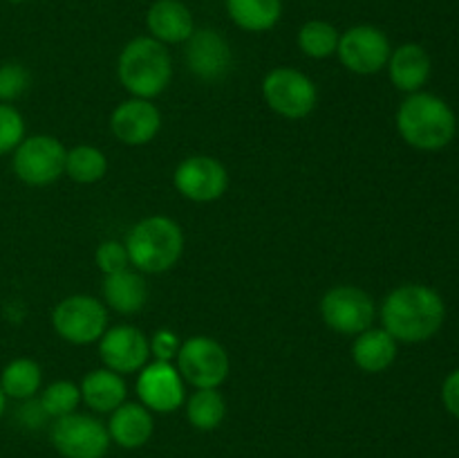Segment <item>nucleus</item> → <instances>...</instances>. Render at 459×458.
<instances>
[{"mask_svg": "<svg viewBox=\"0 0 459 458\" xmlns=\"http://www.w3.org/2000/svg\"><path fill=\"white\" fill-rule=\"evenodd\" d=\"M444 317H446V305L442 296L433 287L421 283L394 287L381 305L384 328L394 339L406 344L430 339L442 328Z\"/></svg>", "mask_w": 459, "mask_h": 458, "instance_id": "1", "label": "nucleus"}, {"mask_svg": "<svg viewBox=\"0 0 459 458\" xmlns=\"http://www.w3.org/2000/svg\"><path fill=\"white\" fill-rule=\"evenodd\" d=\"M399 135L420 151H439L455 137L457 119L444 99L430 92H412L397 110Z\"/></svg>", "mask_w": 459, "mask_h": 458, "instance_id": "2", "label": "nucleus"}, {"mask_svg": "<svg viewBox=\"0 0 459 458\" xmlns=\"http://www.w3.org/2000/svg\"><path fill=\"white\" fill-rule=\"evenodd\" d=\"M117 75L121 85L139 99H152L166 90L173 76V61L164 43L152 36H137L119 54Z\"/></svg>", "mask_w": 459, "mask_h": 458, "instance_id": "3", "label": "nucleus"}, {"mask_svg": "<svg viewBox=\"0 0 459 458\" xmlns=\"http://www.w3.org/2000/svg\"><path fill=\"white\" fill-rule=\"evenodd\" d=\"M128 259L139 272L160 274L173 268L184 251V233L175 220L151 216L130 229L126 238Z\"/></svg>", "mask_w": 459, "mask_h": 458, "instance_id": "4", "label": "nucleus"}, {"mask_svg": "<svg viewBox=\"0 0 459 458\" xmlns=\"http://www.w3.org/2000/svg\"><path fill=\"white\" fill-rule=\"evenodd\" d=\"M67 151L52 135H31L13 151V173L31 187L52 184L65 173Z\"/></svg>", "mask_w": 459, "mask_h": 458, "instance_id": "5", "label": "nucleus"}, {"mask_svg": "<svg viewBox=\"0 0 459 458\" xmlns=\"http://www.w3.org/2000/svg\"><path fill=\"white\" fill-rule=\"evenodd\" d=\"M263 94L269 108L287 119H303L318 101L314 81L296 67H273L264 76Z\"/></svg>", "mask_w": 459, "mask_h": 458, "instance_id": "6", "label": "nucleus"}, {"mask_svg": "<svg viewBox=\"0 0 459 458\" xmlns=\"http://www.w3.org/2000/svg\"><path fill=\"white\" fill-rule=\"evenodd\" d=\"M178 371L197 389H218L229 375V355L211 337H191L178 350Z\"/></svg>", "mask_w": 459, "mask_h": 458, "instance_id": "7", "label": "nucleus"}, {"mask_svg": "<svg viewBox=\"0 0 459 458\" xmlns=\"http://www.w3.org/2000/svg\"><path fill=\"white\" fill-rule=\"evenodd\" d=\"M52 326L70 344H92L106 332L108 313L94 296L74 295L63 299L52 313Z\"/></svg>", "mask_w": 459, "mask_h": 458, "instance_id": "8", "label": "nucleus"}, {"mask_svg": "<svg viewBox=\"0 0 459 458\" xmlns=\"http://www.w3.org/2000/svg\"><path fill=\"white\" fill-rule=\"evenodd\" d=\"M52 443L65 458H101L110 445V434L97 418L67 413L54 422Z\"/></svg>", "mask_w": 459, "mask_h": 458, "instance_id": "9", "label": "nucleus"}, {"mask_svg": "<svg viewBox=\"0 0 459 458\" xmlns=\"http://www.w3.org/2000/svg\"><path fill=\"white\" fill-rule=\"evenodd\" d=\"M323 321L343 335H359L372 328L375 301L366 290L354 286H336L321 299Z\"/></svg>", "mask_w": 459, "mask_h": 458, "instance_id": "10", "label": "nucleus"}, {"mask_svg": "<svg viewBox=\"0 0 459 458\" xmlns=\"http://www.w3.org/2000/svg\"><path fill=\"white\" fill-rule=\"evenodd\" d=\"M390 40L385 31L375 25H354L339 36L341 63L354 75H377L388 66Z\"/></svg>", "mask_w": 459, "mask_h": 458, "instance_id": "11", "label": "nucleus"}, {"mask_svg": "<svg viewBox=\"0 0 459 458\" xmlns=\"http://www.w3.org/2000/svg\"><path fill=\"white\" fill-rule=\"evenodd\" d=\"M229 173L222 162L209 155L186 157L175 169V187L193 202H213L227 191Z\"/></svg>", "mask_w": 459, "mask_h": 458, "instance_id": "12", "label": "nucleus"}, {"mask_svg": "<svg viewBox=\"0 0 459 458\" xmlns=\"http://www.w3.org/2000/svg\"><path fill=\"white\" fill-rule=\"evenodd\" d=\"M99 355H101L106 368L115 373H134L146 366L151 344L146 335L134 326H117L103 332L99 341Z\"/></svg>", "mask_w": 459, "mask_h": 458, "instance_id": "13", "label": "nucleus"}, {"mask_svg": "<svg viewBox=\"0 0 459 458\" xmlns=\"http://www.w3.org/2000/svg\"><path fill=\"white\" fill-rule=\"evenodd\" d=\"M137 395L146 409L157 413H170L184 402V382L178 368L170 362L157 359L143 366L137 380Z\"/></svg>", "mask_w": 459, "mask_h": 458, "instance_id": "14", "label": "nucleus"}, {"mask_svg": "<svg viewBox=\"0 0 459 458\" xmlns=\"http://www.w3.org/2000/svg\"><path fill=\"white\" fill-rule=\"evenodd\" d=\"M161 115L148 99H128L119 103L110 117V128L119 142L128 146H143L160 133Z\"/></svg>", "mask_w": 459, "mask_h": 458, "instance_id": "15", "label": "nucleus"}, {"mask_svg": "<svg viewBox=\"0 0 459 458\" xmlns=\"http://www.w3.org/2000/svg\"><path fill=\"white\" fill-rule=\"evenodd\" d=\"M186 66L204 81H215L231 70L233 54L227 39L215 30H195L186 40Z\"/></svg>", "mask_w": 459, "mask_h": 458, "instance_id": "16", "label": "nucleus"}, {"mask_svg": "<svg viewBox=\"0 0 459 458\" xmlns=\"http://www.w3.org/2000/svg\"><path fill=\"white\" fill-rule=\"evenodd\" d=\"M146 27L155 40L164 45L186 43L195 31L193 13L182 0H155L148 7Z\"/></svg>", "mask_w": 459, "mask_h": 458, "instance_id": "17", "label": "nucleus"}, {"mask_svg": "<svg viewBox=\"0 0 459 458\" xmlns=\"http://www.w3.org/2000/svg\"><path fill=\"white\" fill-rule=\"evenodd\" d=\"M390 81L403 92H420L430 76V57L420 43H403L390 52Z\"/></svg>", "mask_w": 459, "mask_h": 458, "instance_id": "18", "label": "nucleus"}, {"mask_svg": "<svg viewBox=\"0 0 459 458\" xmlns=\"http://www.w3.org/2000/svg\"><path fill=\"white\" fill-rule=\"evenodd\" d=\"M152 416L143 404L124 402L112 411L108 422V434L117 445L126 449H137L152 436Z\"/></svg>", "mask_w": 459, "mask_h": 458, "instance_id": "19", "label": "nucleus"}, {"mask_svg": "<svg viewBox=\"0 0 459 458\" xmlns=\"http://www.w3.org/2000/svg\"><path fill=\"white\" fill-rule=\"evenodd\" d=\"M352 357L361 371L381 373L397 357V339L385 328H368L354 339Z\"/></svg>", "mask_w": 459, "mask_h": 458, "instance_id": "20", "label": "nucleus"}, {"mask_svg": "<svg viewBox=\"0 0 459 458\" xmlns=\"http://www.w3.org/2000/svg\"><path fill=\"white\" fill-rule=\"evenodd\" d=\"M81 400H85L90 409L99 413H110L121 407L126 400V382L121 380L119 373L110 368H97L88 373L81 382Z\"/></svg>", "mask_w": 459, "mask_h": 458, "instance_id": "21", "label": "nucleus"}, {"mask_svg": "<svg viewBox=\"0 0 459 458\" xmlns=\"http://www.w3.org/2000/svg\"><path fill=\"white\" fill-rule=\"evenodd\" d=\"M101 290L106 304L121 314L139 313L148 299L146 281L137 272H130L128 268L115 274H106Z\"/></svg>", "mask_w": 459, "mask_h": 458, "instance_id": "22", "label": "nucleus"}, {"mask_svg": "<svg viewBox=\"0 0 459 458\" xmlns=\"http://www.w3.org/2000/svg\"><path fill=\"white\" fill-rule=\"evenodd\" d=\"M227 13L240 30L269 31L282 16V0H227Z\"/></svg>", "mask_w": 459, "mask_h": 458, "instance_id": "23", "label": "nucleus"}, {"mask_svg": "<svg viewBox=\"0 0 459 458\" xmlns=\"http://www.w3.org/2000/svg\"><path fill=\"white\" fill-rule=\"evenodd\" d=\"M40 382H43V371L34 359L27 357L12 359L0 373V389L13 400L34 398L36 391L40 389Z\"/></svg>", "mask_w": 459, "mask_h": 458, "instance_id": "24", "label": "nucleus"}, {"mask_svg": "<svg viewBox=\"0 0 459 458\" xmlns=\"http://www.w3.org/2000/svg\"><path fill=\"white\" fill-rule=\"evenodd\" d=\"M227 416V404L218 389H197L186 402V418L195 429L211 431Z\"/></svg>", "mask_w": 459, "mask_h": 458, "instance_id": "25", "label": "nucleus"}, {"mask_svg": "<svg viewBox=\"0 0 459 458\" xmlns=\"http://www.w3.org/2000/svg\"><path fill=\"white\" fill-rule=\"evenodd\" d=\"M65 171L74 182L92 184L106 175L108 160L99 148L94 146H74L67 151Z\"/></svg>", "mask_w": 459, "mask_h": 458, "instance_id": "26", "label": "nucleus"}, {"mask_svg": "<svg viewBox=\"0 0 459 458\" xmlns=\"http://www.w3.org/2000/svg\"><path fill=\"white\" fill-rule=\"evenodd\" d=\"M339 30L327 21H307L299 30V48L312 58H327L339 48Z\"/></svg>", "mask_w": 459, "mask_h": 458, "instance_id": "27", "label": "nucleus"}, {"mask_svg": "<svg viewBox=\"0 0 459 458\" xmlns=\"http://www.w3.org/2000/svg\"><path fill=\"white\" fill-rule=\"evenodd\" d=\"M81 402V389L74 384V382L58 380L52 382L48 389L40 395L39 407L43 409L45 416L52 418H63L67 413H74V409L79 407Z\"/></svg>", "mask_w": 459, "mask_h": 458, "instance_id": "28", "label": "nucleus"}, {"mask_svg": "<svg viewBox=\"0 0 459 458\" xmlns=\"http://www.w3.org/2000/svg\"><path fill=\"white\" fill-rule=\"evenodd\" d=\"M25 139V119L12 103H0V157L16 151Z\"/></svg>", "mask_w": 459, "mask_h": 458, "instance_id": "29", "label": "nucleus"}, {"mask_svg": "<svg viewBox=\"0 0 459 458\" xmlns=\"http://www.w3.org/2000/svg\"><path fill=\"white\" fill-rule=\"evenodd\" d=\"M30 85V72L21 63H3L0 66V103L13 101Z\"/></svg>", "mask_w": 459, "mask_h": 458, "instance_id": "30", "label": "nucleus"}, {"mask_svg": "<svg viewBox=\"0 0 459 458\" xmlns=\"http://www.w3.org/2000/svg\"><path fill=\"white\" fill-rule=\"evenodd\" d=\"M97 259L99 269L103 274H115L121 272V269L128 268L130 259H128V251H126V245H121L119 241H106L97 247Z\"/></svg>", "mask_w": 459, "mask_h": 458, "instance_id": "31", "label": "nucleus"}, {"mask_svg": "<svg viewBox=\"0 0 459 458\" xmlns=\"http://www.w3.org/2000/svg\"><path fill=\"white\" fill-rule=\"evenodd\" d=\"M148 344H151V353L161 362H170L173 357H178L179 339L173 330H166V328L157 330L152 335V341H148Z\"/></svg>", "mask_w": 459, "mask_h": 458, "instance_id": "32", "label": "nucleus"}, {"mask_svg": "<svg viewBox=\"0 0 459 458\" xmlns=\"http://www.w3.org/2000/svg\"><path fill=\"white\" fill-rule=\"evenodd\" d=\"M442 400H444V407L451 416L459 418V368L453 371L451 375L444 380L442 386Z\"/></svg>", "mask_w": 459, "mask_h": 458, "instance_id": "33", "label": "nucleus"}, {"mask_svg": "<svg viewBox=\"0 0 459 458\" xmlns=\"http://www.w3.org/2000/svg\"><path fill=\"white\" fill-rule=\"evenodd\" d=\"M4 404H7V395H4L3 389H0V416L4 413Z\"/></svg>", "mask_w": 459, "mask_h": 458, "instance_id": "34", "label": "nucleus"}, {"mask_svg": "<svg viewBox=\"0 0 459 458\" xmlns=\"http://www.w3.org/2000/svg\"><path fill=\"white\" fill-rule=\"evenodd\" d=\"M7 3H12V4H22V3H27V0H7Z\"/></svg>", "mask_w": 459, "mask_h": 458, "instance_id": "35", "label": "nucleus"}]
</instances>
